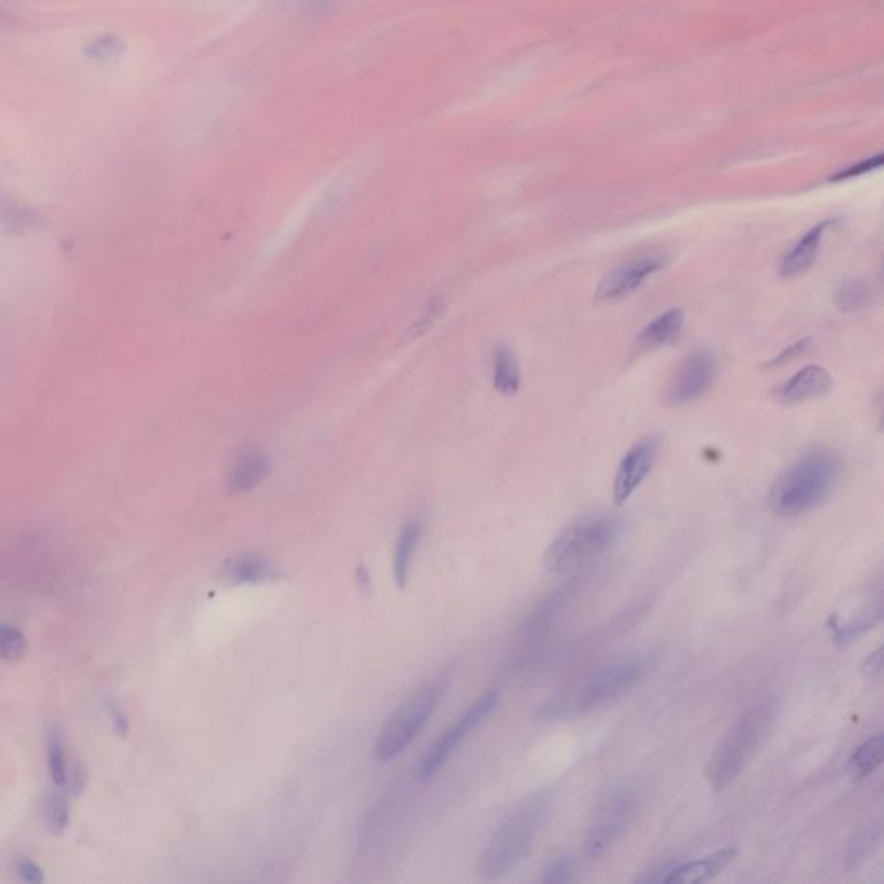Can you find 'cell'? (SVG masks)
Instances as JSON below:
<instances>
[{"instance_id":"26","label":"cell","mask_w":884,"mask_h":884,"mask_svg":"<svg viewBox=\"0 0 884 884\" xmlns=\"http://www.w3.org/2000/svg\"><path fill=\"white\" fill-rule=\"evenodd\" d=\"M577 874V860L572 855H558L553 858L544 872L541 881L548 884L570 883Z\"/></svg>"},{"instance_id":"32","label":"cell","mask_w":884,"mask_h":884,"mask_svg":"<svg viewBox=\"0 0 884 884\" xmlns=\"http://www.w3.org/2000/svg\"><path fill=\"white\" fill-rule=\"evenodd\" d=\"M862 667L869 675L881 673L883 671V648H878L874 653H871Z\"/></svg>"},{"instance_id":"30","label":"cell","mask_w":884,"mask_h":884,"mask_svg":"<svg viewBox=\"0 0 884 884\" xmlns=\"http://www.w3.org/2000/svg\"><path fill=\"white\" fill-rule=\"evenodd\" d=\"M811 344H812L811 337H805V339L798 341V342H796V344H793L791 348H788V350H784L782 353H779L778 356L771 361V365H773V366H782V365H786V363H789V361H793V359L800 357L802 354L805 353V351L811 348Z\"/></svg>"},{"instance_id":"5","label":"cell","mask_w":884,"mask_h":884,"mask_svg":"<svg viewBox=\"0 0 884 884\" xmlns=\"http://www.w3.org/2000/svg\"><path fill=\"white\" fill-rule=\"evenodd\" d=\"M620 532L622 524L613 515H586L553 539L546 550L544 564L555 573L582 565L608 551L619 541Z\"/></svg>"},{"instance_id":"18","label":"cell","mask_w":884,"mask_h":884,"mask_svg":"<svg viewBox=\"0 0 884 884\" xmlns=\"http://www.w3.org/2000/svg\"><path fill=\"white\" fill-rule=\"evenodd\" d=\"M422 537V524L417 520L408 522L397 535L396 550H394V562H392V573L394 580L399 588H404L410 580V570L413 564L415 551L419 548Z\"/></svg>"},{"instance_id":"14","label":"cell","mask_w":884,"mask_h":884,"mask_svg":"<svg viewBox=\"0 0 884 884\" xmlns=\"http://www.w3.org/2000/svg\"><path fill=\"white\" fill-rule=\"evenodd\" d=\"M833 388V379L829 372L822 366L811 365L796 372L791 379L782 382L776 389V399L784 406H793L805 403L809 399L820 397Z\"/></svg>"},{"instance_id":"8","label":"cell","mask_w":884,"mask_h":884,"mask_svg":"<svg viewBox=\"0 0 884 884\" xmlns=\"http://www.w3.org/2000/svg\"><path fill=\"white\" fill-rule=\"evenodd\" d=\"M497 703H499V693L496 689H489L468 708L458 719V722L428 748L419 767V779L428 780L434 778L444 767V764L457 753L461 743L495 711Z\"/></svg>"},{"instance_id":"23","label":"cell","mask_w":884,"mask_h":884,"mask_svg":"<svg viewBox=\"0 0 884 884\" xmlns=\"http://www.w3.org/2000/svg\"><path fill=\"white\" fill-rule=\"evenodd\" d=\"M47 767H49L52 784L58 789H65L70 767H68V757H66L65 743H63V738L59 733H50V736L47 740Z\"/></svg>"},{"instance_id":"17","label":"cell","mask_w":884,"mask_h":884,"mask_svg":"<svg viewBox=\"0 0 884 884\" xmlns=\"http://www.w3.org/2000/svg\"><path fill=\"white\" fill-rule=\"evenodd\" d=\"M281 572L259 557H241L228 562L223 568V580L228 584H258L277 580Z\"/></svg>"},{"instance_id":"15","label":"cell","mask_w":884,"mask_h":884,"mask_svg":"<svg viewBox=\"0 0 884 884\" xmlns=\"http://www.w3.org/2000/svg\"><path fill=\"white\" fill-rule=\"evenodd\" d=\"M838 223L836 218L824 219L820 223L814 225L793 248L789 249L780 265H779V273L782 279H795L802 273H805L817 259L819 250L822 246V237L824 234Z\"/></svg>"},{"instance_id":"12","label":"cell","mask_w":884,"mask_h":884,"mask_svg":"<svg viewBox=\"0 0 884 884\" xmlns=\"http://www.w3.org/2000/svg\"><path fill=\"white\" fill-rule=\"evenodd\" d=\"M738 849L724 847L708 853L702 858L673 865L662 883L702 884L720 876L736 858Z\"/></svg>"},{"instance_id":"13","label":"cell","mask_w":884,"mask_h":884,"mask_svg":"<svg viewBox=\"0 0 884 884\" xmlns=\"http://www.w3.org/2000/svg\"><path fill=\"white\" fill-rule=\"evenodd\" d=\"M272 460L259 448H246L232 461L227 473V491L230 495H246L256 489L270 473Z\"/></svg>"},{"instance_id":"29","label":"cell","mask_w":884,"mask_h":884,"mask_svg":"<svg viewBox=\"0 0 884 884\" xmlns=\"http://www.w3.org/2000/svg\"><path fill=\"white\" fill-rule=\"evenodd\" d=\"M441 310H442L441 303H439V301H432V303L427 306V310L424 311V317L411 325V328H410V337H420V335H424L425 330H427V328H430V325H432V323L435 321V319L441 315Z\"/></svg>"},{"instance_id":"3","label":"cell","mask_w":884,"mask_h":884,"mask_svg":"<svg viewBox=\"0 0 884 884\" xmlns=\"http://www.w3.org/2000/svg\"><path fill=\"white\" fill-rule=\"evenodd\" d=\"M550 812L551 803L544 796H534L519 803L496 827L480 855L479 874L495 881L520 865L534 849Z\"/></svg>"},{"instance_id":"9","label":"cell","mask_w":884,"mask_h":884,"mask_svg":"<svg viewBox=\"0 0 884 884\" xmlns=\"http://www.w3.org/2000/svg\"><path fill=\"white\" fill-rule=\"evenodd\" d=\"M717 377L715 356L700 350L689 354L677 368L667 388V403L673 406L688 404L707 392Z\"/></svg>"},{"instance_id":"22","label":"cell","mask_w":884,"mask_h":884,"mask_svg":"<svg viewBox=\"0 0 884 884\" xmlns=\"http://www.w3.org/2000/svg\"><path fill=\"white\" fill-rule=\"evenodd\" d=\"M43 815L47 827L54 834H63L70 827L71 807L68 793L65 789L47 795L43 803Z\"/></svg>"},{"instance_id":"11","label":"cell","mask_w":884,"mask_h":884,"mask_svg":"<svg viewBox=\"0 0 884 884\" xmlns=\"http://www.w3.org/2000/svg\"><path fill=\"white\" fill-rule=\"evenodd\" d=\"M665 266V258L662 254H644L631 259L610 273H606L596 288L595 299L598 303H611L627 297L637 290L642 282L658 273Z\"/></svg>"},{"instance_id":"7","label":"cell","mask_w":884,"mask_h":884,"mask_svg":"<svg viewBox=\"0 0 884 884\" xmlns=\"http://www.w3.org/2000/svg\"><path fill=\"white\" fill-rule=\"evenodd\" d=\"M637 812V795L633 789H615L611 791L589 822L584 849L591 858H598L620 840L626 829L631 826Z\"/></svg>"},{"instance_id":"31","label":"cell","mask_w":884,"mask_h":884,"mask_svg":"<svg viewBox=\"0 0 884 884\" xmlns=\"http://www.w3.org/2000/svg\"><path fill=\"white\" fill-rule=\"evenodd\" d=\"M111 720H112V729L119 738H127L130 733V720L125 711L119 708H111Z\"/></svg>"},{"instance_id":"21","label":"cell","mask_w":884,"mask_h":884,"mask_svg":"<svg viewBox=\"0 0 884 884\" xmlns=\"http://www.w3.org/2000/svg\"><path fill=\"white\" fill-rule=\"evenodd\" d=\"M872 297V288L867 281L853 277L840 283L834 294V304L840 311L857 313L869 306Z\"/></svg>"},{"instance_id":"1","label":"cell","mask_w":884,"mask_h":884,"mask_svg":"<svg viewBox=\"0 0 884 884\" xmlns=\"http://www.w3.org/2000/svg\"><path fill=\"white\" fill-rule=\"evenodd\" d=\"M646 673V658L634 653L620 655L558 689L537 708V717L542 720H565L608 707L631 693L644 680Z\"/></svg>"},{"instance_id":"19","label":"cell","mask_w":884,"mask_h":884,"mask_svg":"<svg viewBox=\"0 0 884 884\" xmlns=\"http://www.w3.org/2000/svg\"><path fill=\"white\" fill-rule=\"evenodd\" d=\"M493 384L504 396H513L520 389V363L508 344H497L493 353Z\"/></svg>"},{"instance_id":"20","label":"cell","mask_w":884,"mask_h":884,"mask_svg":"<svg viewBox=\"0 0 884 884\" xmlns=\"http://www.w3.org/2000/svg\"><path fill=\"white\" fill-rule=\"evenodd\" d=\"M884 740L883 734L871 736L851 753L849 762V774L855 780H864L874 774L883 764Z\"/></svg>"},{"instance_id":"25","label":"cell","mask_w":884,"mask_h":884,"mask_svg":"<svg viewBox=\"0 0 884 884\" xmlns=\"http://www.w3.org/2000/svg\"><path fill=\"white\" fill-rule=\"evenodd\" d=\"M123 42L121 38H118L116 35H104L88 42L83 49L85 56L94 59V61H101V63H109V61H114L118 59L121 54H123Z\"/></svg>"},{"instance_id":"4","label":"cell","mask_w":884,"mask_h":884,"mask_svg":"<svg viewBox=\"0 0 884 884\" xmlns=\"http://www.w3.org/2000/svg\"><path fill=\"white\" fill-rule=\"evenodd\" d=\"M778 713L774 696L762 698L748 708L715 746L707 765V778L713 791H724L743 773L771 731Z\"/></svg>"},{"instance_id":"27","label":"cell","mask_w":884,"mask_h":884,"mask_svg":"<svg viewBox=\"0 0 884 884\" xmlns=\"http://www.w3.org/2000/svg\"><path fill=\"white\" fill-rule=\"evenodd\" d=\"M16 874L23 883L42 884L45 883V874L43 869L28 857H18L14 864Z\"/></svg>"},{"instance_id":"2","label":"cell","mask_w":884,"mask_h":884,"mask_svg":"<svg viewBox=\"0 0 884 884\" xmlns=\"http://www.w3.org/2000/svg\"><path fill=\"white\" fill-rule=\"evenodd\" d=\"M834 451L814 448L779 473L769 491V506L780 517H798L824 503L840 479Z\"/></svg>"},{"instance_id":"10","label":"cell","mask_w":884,"mask_h":884,"mask_svg":"<svg viewBox=\"0 0 884 884\" xmlns=\"http://www.w3.org/2000/svg\"><path fill=\"white\" fill-rule=\"evenodd\" d=\"M658 437L648 435L639 439L624 455L613 479V501L617 506H622L646 480L658 457Z\"/></svg>"},{"instance_id":"24","label":"cell","mask_w":884,"mask_h":884,"mask_svg":"<svg viewBox=\"0 0 884 884\" xmlns=\"http://www.w3.org/2000/svg\"><path fill=\"white\" fill-rule=\"evenodd\" d=\"M28 653L25 634L9 624H0V660L18 662Z\"/></svg>"},{"instance_id":"16","label":"cell","mask_w":884,"mask_h":884,"mask_svg":"<svg viewBox=\"0 0 884 884\" xmlns=\"http://www.w3.org/2000/svg\"><path fill=\"white\" fill-rule=\"evenodd\" d=\"M684 321H686V317H684L682 310H679V308L667 310L665 313H662L660 317L650 321L642 328V332L636 337L634 350L637 353H648V351H655L658 348L673 344L682 334Z\"/></svg>"},{"instance_id":"28","label":"cell","mask_w":884,"mask_h":884,"mask_svg":"<svg viewBox=\"0 0 884 884\" xmlns=\"http://www.w3.org/2000/svg\"><path fill=\"white\" fill-rule=\"evenodd\" d=\"M880 166H883V154H878L874 158H869V159H864L857 165H851L847 170H842L834 177H831V181H842V180L860 177V175H865L872 170H878Z\"/></svg>"},{"instance_id":"6","label":"cell","mask_w":884,"mask_h":884,"mask_svg":"<svg viewBox=\"0 0 884 884\" xmlns=\"http://www.w3.org/2000/svg\"><path fill=\"white\" fill-rule=\"evenodd\" d=\"M439 698L441 688L435 684H424L406 695L379 731L375 758L389 762L413 743L437 707Z\"/></svg>"}]
</instances>
